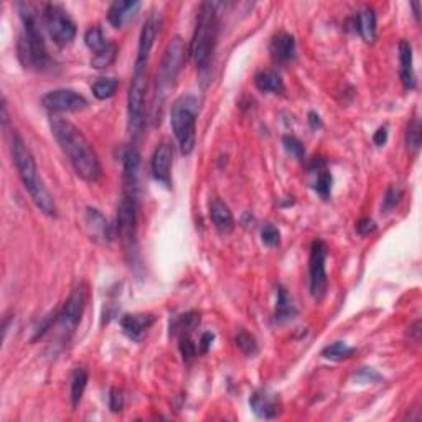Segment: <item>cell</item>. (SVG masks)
Returning <instances> with one entry per match:
<instances>
[{
	"label": "cell",
	"instance_id": "14",
	"mask_svg": "<svg viewBox=\"0 0 422 422\" xmlns=\"http://www.w3.org/2000/svg\"><path fill=\"white\" fill-rule=\"evenodd\" d=\"M157 33H159V22H157L155 17H148L144 23L142 32H140L139 38V50H137V58L134 63V71H146L148 65V58H151L152 46L155 44Z\"/></svg>",
	"mask_w": 422,
	"mask_h": 422
},
{
	"label": "cell",
	"instance_id": "13",
	"mask_svg": "<svg viewBox=\"0 0 422 422\" xmlns=\"http://www.w3.org/2000/svg\"><path fill=\"white\" fill-rule=\"evenodd\" d=\"M172 164H173V148L169 142H160L159 146L155 147L152 155V175L157 182L162 183V185L170 186L172 183V178H170V173H172Z\"/></svg>",
	"mask_w": 422,
	"mask_h": 422
},
{
	"label": "cell",
	"instance_id": "39",
	"mask_svg": "<svg viewBox=\"0 0 422 422\" xmlns=\"http://www.w3.org/2000/svg\"><path fill=\"white\" fill-rule=\"evenodd\" d=\"M58 314H50V315H46V317L44 318V320H41L40 323H38V327L35 328V335L32 336V342H37V340H40L41 336H44L46 332L50 330L51 328V325H53V322H55V317H57Z\"/></svg>",
	"mask_w": 422,
	"mask_h": 422
},
{
	"label": "cell",
	"instance_id": "46",
	"mask_svg": "<svg viewBox=\"0 0 422 422\" xmlns=\"http://www.w3.org/2000/svg\"><path fill=\"white\" fill-rule=\"evenodd\" d=\"M411 7L414 8V17H416V20H419V2H412V3H411Z\"/></svg>",
	"mask_w": 422,
	"mask_h": 422
},
{
	"label": "cell",
	"instance_id": "42",
	"mask_svg": "<svg viewBox=\"0 0 422 422\" xmlns=\"http://www.w3.org/2000/svg\"><path fill=\"white\" fill-rule=\"evenodd\" d=\"M356 378L361 379V381H365V383H368V381L373 383V381H379V379H381V376H379V374L372 368H361L360 372H358Z\"/></svg>",
	"mask_w": 422,
	"mask_h": 422
},
{
	"label": "cell",
	"instance_id": "38",
	"mask_svg": "<svg viewBox=\"0 0 422 422\" xmlns=\"http://www.w3.org/2000/svg\"><path fill=\"white\" fill-rule=\"evenodd\" d=\"M261 240L266 246H269V248H274L280 242V231L276 228L274 224L267 223L262 226L261 229Z\"/></svg>",
	"mask_w": 422,
	"mask_h": 422
},
{
	"label": "cell",
	"instance_id": "37",
	"mask_svg": "<svg viewBox=\"0 0 422 422\" xmlns=\"http://www.w3.org/2000/svg\"><path fill=\"white\" fill-rule=\"evenodd\" d=\"M178 348H180L182 358L185 363H191V361L195 360V356H197V347L191 342L190 335H180V345H178Z\"/></svg>",
	"mask_w": 422,
	"mask_h": 422
},
{
	"label": "cell",
	"instance_id": "18",
	"mask_svg": "<svg viewBox=\"0 0 422 422\" xmlns=\"http://www.w3.org/2000/svg\"><path fill=\"white\" fill-rule=\"evenodd\" d=\"M153 323L155 315L152 314H127L121 318L122 332L132 342H140Z\"/></svg>",
	"mask_w": 422,
	"mask_h": 422
},
{
	"label": "cell",
	"instance_id": "23",
	"mask_svg": "<svg viewBox=\"0 0 422 422\" xmlns=\"http://www.w3.org/2000/svg\"><path fill=\"white\" fill-rule=\"evenodd\" d=\"M310 172L315 173V185H314L315 191H317L322 198L330 197L334 178H332V173L328 172L325 160L323 159L314 160L312 165H310Z\"/></svg>",
	"mask_w": 422,
	"mask_h": 422
},
{
	"label": "cell",
	"instance_id": "36",
	"mask_svg": "<svg viewBox=\"0 0 422 422\" xmlns=\"http://www.w3.org/2000/svg\"><path fill=\"white\" fill-rule=\"evenodd\" d=\"M282 146L285 148V152H287L289 155H292L294 159L302 160L305 157L304 144H302L300 140L296 137V135H284Z\"/></svg>",
	"mask_w": 422,
	"mask_h": 422
},
{
	"label": "cell",
	"instance_id": "27",
	"mask_svg": "<svg viewBox=\"0 0 422 422\" xmlns=\"http://www.w3.org/2000/svg\"><path fill=\"white\" fill-rule=\"evenodd\" d=\"M88 386V372L84 368H76L71 374V406L76 407L83 399L84 390Z\"/></svg>",
	"mask_w": 422,
	"mask_h": 422
},
{
	"label": "cell",
	"instance_id": "16",
	"mask_svg": "<svg viewBox=\"0 0 422 422\" xmlns=\"http://www.w3.org/2000/svg\"><path fill=\"white\" fill-rule=\"evenodd\" d=\"M84 226H86V231L91 240L101 244L111 242L114 238L113 226L109 224V221L106 220V216L97 210V208L88 207L86 213H84Z\"/></svg>",
	"mask_w": 422,
	"mask_h": 422
},
{
	"label": "cell",
	"instance_id": "44",
	"mask_svg": "<svg viewBox=\"0 0 422 422\" xmlns=\"http://www.w3.org/2000/svg\"><path fill=\"white\" fill-rule=\"evenodd\" d=\"M213 340H215V335H213L211 332H207V334H203L202 340H200V349H202L203 353H207L211 347Z\"/></svg>",
	"mask_w": 422,
	"mask_h": 422
},
{
	"label": "cell",
	"instance_id": "15",
	"mask_svg": "<svg viewBox=\"0 0 422 422\" xmlns=\"http://www.w3.org/2000/svg\"><path fill=\"white\" fill-rule=\"evenodd\" d=\"M249 406L259 419H276L280 414V401L272 391L261 387L256 390L249 398Z\"/></svg>",
	"mask_w": 422,
	"mask_h": 422
},
{
	"label": "cell",
	"instance_id": "32",
	"mask_svg": "<svg viewBox=\"0 0 422 422\" xmlns=\"http://www.w3.org/2000/svg\"><path fill=\"white\" fill-rule=\"evenodd\" d=\"M84 41H86L88 48L91 50L95 55L99 53V51L109 44V40L104 37V33H102L99 25H95V27L88 28V32L84 33Z\"/></svg>",
	"mask_w": 422,
	"mask_h": 422
},
{
	"label": "cell",
	"instance_id": "22",
	"mask_svg": "<svg viewBox=\"0 0 422 422\" xmlns=\"http://www.w3.org/2000/svg\"><path fill=\"white\" fill-rule=\"evenodd\" d=\"M210 218L221 234H229L234 229V218L229 207L221 200L215 198L210 203Z\"/></svg>",
	"mask_w": 422,
	"mask_h": 422
},
{
	"label": "cell",
	"instance_id": "29",
	"mask_svg": "<svg viewBox=\"0 0 422 422\" xmlns=\"http://www.w3.org/2000/svg\"><path fill=\"white\" fill-rule=\"evenodd\" d=\"M116 57H117V45L109 40V44L106 45L99 53H96L95 57L91 58V66L96 68V70H106V68L116 61Z\"/></svg>",
	"mask_w": 422,
	"mask_h": 422
},
{
	"label": "cell",
	"instance_id": "17",
	"mask_svg": "<svg viewBox=\"0 0 422 422\" xmlns=\"http://www.w3.org/2000/svg\"><path fill=\"white\" fill-rule=\"evenodd\" d=\"M122 170H124V191L137 195L140 153L134 146H127L121 152Z\"/></svg>",
	"mask_w": 422,
	"mask_h": 422
},
{
	"label": "cell",
	"instance_id": "9",
	"mask_svg": "<svg viewBox=\"0 0 422 422\" xmlns=\"http://www.w3.org/2000/svg\"><path fill=\"white\" fill-rule=\"evenodd\" d=\"M41 20L53 44L63 48L70 45L76 37V25L68 12L58 3H45Z\"/></svg>",
	"mask_w": 422,
	"mask_h": 422
},
{
	"label": "cell",
	"instance_id": "33",
	"mask_svg": "<svg viewBox=\"0 0 422 422\" xmlns=\"http://www.w3.org/2000/svg\"><path fill=\"white\" fill-rule=\"evenodd\" d=\"M422 142V126L419 117H412L411 122L407 124L406 131V144L409 151H412L414 153L419 152Z\"/></svg>",
	"mask_w": 422,
	"mask_h": 422
},
{
	"label": "cell",
	"instance_id": "7",
	"mask_svg": "<svg viewBox=\"0 0 422 422\" xmlns=\"http://www.w3.org/2000/svg\"><path fill=\"white\" fill-rule=\"evenodd\" d=\"M137 221L139 202L137 195L124 191L117 207V234L121 238L124 249L131 256L137 253Z\"/></svg>",
	"mask_w": 422,
	"mask_h": 422
},
{
	"label": "cell",
	"instance_id": "19",
	"mask_svg": "<svg viewBox=\"0 0 422 422\" xmlns=\"http://www.w3.org/2000/svg\"><path fill=\"white\" fill-rule=\"evenodd\" d=\"M414 59H412V46L407 40L399 41V78L403 86L412 91L416 89V75H414Z\"/></svg>",
	"mask_w": 422,
	"mask_h": 422
},
{
	"label": "cell",
	"instance_id": "31",
	"mask_svg": "<svg viewBox=\"0 0 422 422\" xmlns=\"http://www.w3.org/2000/svg\"><path fill=\"white\" fill-rule=\"evenodd\" d=\"M355 352H356L355 348L349 347V345H347L345 342H335L328 345L327 348H323L322 356L332 361H342L352 356Z\"/></svg>",
	"mask_w": 422,
	"mask_h": 422
},
{
	"label": "cell",
	"instance_id": "35",
	"mask_svg": "<svg viewBox=\"0 0 422 422\" xmlns=\"http://www.w3.org/2000/svg\"><path fill=\"white\" fill-rule=\"evenodd\" d=\"M403 195H404V191L399 185H394L393 183V185L387 186L385 198H383V210H385L386 213L394 210V208L399 204L401 198H403Z\"/></svg>",
	"mask_w": 422,
	"mask_h": 422
},
{
	"label": "cell",
	"instance_id": "30",
	"mask_svg": "<svg viewBox=\"0 0 422 422\" xmlns=\"http://www.w3.org/2000/svg\"><path fill=\"white\" fill-rule=\"evenodd\" d=\"M119 81L116 78H99L93 84V95L96 99L104 101L116 95Z\"/></svg>",
	"mask_w": 422,
	"mask_h": 422
},
{
	"label": "cell",
	"instance_id": "41",
	"mask_svg": "<svg viewBox=\"0 0 422 422\" xmlns=\"http://www.w3.org/2000/svg\"><path fill=\"white\" fill-rule=\"evenodd\" d=\"M356 231L360 236H370L376 231V223L372 218H361L356 223Z\"/></svg>",
	"mask_w": 422,
	"mask_h": 422
},
{
	"label": "cell",
	"instance_id": "34",
	"mask_svg": "<svg viewBox=\"0 0 422 422\" xmlns=\"http://www.w3.org/2000/svg\"><path fill=\"white\" fill-rule=\"evenodd\" d=\"M234 342H236L238 348H240L246 356L253 358V356L258 355V352H259L258 342H256V338L249 334V332H246V330L238 332V335H236V338H234Z\"/></svg>",
	"mask_w": 422,
	"mask_h": 422
},
{
	"label": "cell",
	"instance_id": "6",
	"mask_svg": "<svg viewBox=\"0 0 422 422\" xmlns=\"http://www.w3.org/2000/svg\"><path fill=\"white\" fill-rule=\"evenodd\" d=\"M186 53H189V50H186V45L182 37H173L169 41L167 48L164 51V57H162L159 76H157L155 101L159 102L155 104V108H160L165 96H167V91L173 86L175 79L178 78L182 68L185 66Z\"/></svg>",
	"mask_w": 422,
	"mask_h": 422
},
{
	"label": "cell",
	"instance_id": "40",
	"mask_svg": "<svg viewBox=\"0 0 422 422\" xmlns=\"http://www.w3.org/2000/svg\"><path fill=\"white\" fill-rule=\"evenodd\" d=\"M109 407L113 412L122 411V407H124V396H122V391L117 390V387H113V390H111Z\"/></svg>",
	"mask_w": 422,
	"mask_h": 422
},
{
	"label": "cell",
	"instance_id": "2",
	"mask_svg": "<svg viewBox=\"0 0 422 422\" xmlns=\"http://www.w3.org/2000/svg\"><path fill=\"white\" fill-rule=\"evenodd\" d=\"M10 152L20 180H22L25 190L28 191L30 198L33 200L37 208H40V211L45 213L46 216H57V203L41 180L35 157H33L22 135L19 134V131L10 132Z\"/></svg>",
	"mask_w": 422,
	"mask_h": 422
},
{
	"label": "cell",
	"instance_id": "4",
	"mask_svg": "<svg viewBox=\"0 0 422 422\" xmlns=\"http://www.w3.org/2000/svg\"><path fill=\"white\" fill-rule=\"evenodd\" d=\"M218 3L203 2L197 15V27L190 44V57L200 71L210 68L216 41H218Z\"/></svg>",
	"mask_w": 422,
	"mask_h": 422
},
{
	"label": "cell",
	"instance_id": "45",
	"mask_svg": "<svg viewBox=\"0 0 422 422\" xmlns=\"http://www.w3.org/2000/svg\"><path fill=\"white\" fill-rule=\"evenodd\" d=\"M309 124L312 129H320L322 127V121H320V116H318L317 113H309Z\"/></svg>",
	"mask_w": 422,
	"mask_h": 422
},
{
	"label": "cell",
	"instance_id": "8",
	"mask_svg": "<svg viewBox=\"0 0 422 422\" xmlns=\"http://www.w3.org/2000/svg\"><path fill=\"white\" fill-rule=\"evenodd\" d=\"M146 95H147V70L134 71L127 93V114L132 137H140L146 124Z\"/></svg>",
	"mask_w": 422,
	"mask_h": 422
},
{
	"label": "cell",
	"instance_id": "24",
	"mask_svg": "<svg viewBox=\"0 0 422 422\" xmlns=\"http://www.w3.org/2000/svg\"><path fill=\"white\" fill-rule=\"evenodd\" d=\"M298 310L297 307L292 304V298L289 296L287 291L279 285L277 287V304H276V312H274V322L276 323H285L291 322L297 317Z\"/></svg>",
	"mask_w": 422,
	"mask_h": 422
},
{
	"label": "cell",
	"instance_id": "20",
	"mask_svg": "<svg viewBox=\"0 0 422 422\" xmlns=\"http://www.w3.org/2000/svg\"><path fill=\"white\" fill-rule=\"evenodd\" d=\"M271 55L272 59L279 65L292 61L296 58V40L289 33H277L271 41Z\"/></svg>",
	"mask_w": 422,
	"mask_h": 422
},
{
	"label": "cell",
	"instance_id": "10",
	"mask_svg": "<svg viewBox=\"0 0 422 422\" xmlns=\"http://www.w3.org/2000/svg\"><path fill=\"white\" fill-rule=\"evenodd\" d=\"M327 254L328 248L325 241L315 240L310 248L309 259V277H310V294L315 300H322L327 292Z\"/></svg>",
	"mask_w": 422,
	"mask_h": 422
},
{
	"label": "cell",
	"instance_id": "43",
	"mask_svg": "<svg viewBox=\"0 0 422 422\" xmlns=\"http://www.w3.org/2000/svg\"><path fill=\"white\" fill-rule=\"evenodd\" d=\"M373 142L376 144L378 147H383L387 142V127L386 126H381L376 132H374Z\"/></svg>",
	"mask_w": 422,
	"mask_h": 422
},
{
	"label": "cell",
	"instance_id": "1",
	"mask_svg": "<svg viewBox=\"0 0 422 422\" xmlns=\"http://www.w3.org/2000/svg\"><path fill=\"white\" fill-rule=\"evenodd\" d=\"M50 127L76 175L88 183L99 182L102 175L101 162L86 135L75 124L61 117H51Z\"/></svg>",
	"mask_w": 422,
	"mask_h": 422
},
{
	"label": "cell",
	"instance_id": "3",
	"mask_svg": "<svg viewBox=\"0 0 422 422\" xmlns=\"http://www.w3.org/2000/svg\"><path fill=\"white\" fill-rule=\"evenodd\" d=\"M17 8L23 25V33L19 41V57L25 66L46 70L51 66V59L38 23L37 7L30 2H19Z\"/></svg>",
	"mask_w": 422,
	"mask_h": 422
},
{
	"label": "cell",
	"instance_id": "26",
	"mask_svg": "<svg viewBox=\"0 0 422 422\" xmlns=\"http://www.w3.org/2000/svg\"><path fill=\"white\" fill-rule=\"evenodd\" d=\"M254 84L259 91L262 93H274V95H279V93L284 91V81L280 78V75L274 70H262L256 75Z\"/></svg>",
	"mask_w": 422,
	"mask_h": 422
},
{
	"label": "cell",
	"instance_id": "11",
	"mask_svg": "<svg viewBox=\"0 0 422 422\" xmlns=\"http://www.w3.org/2000/svg\"><path fill=\"white\" fill-rule=\"evenodd\" d=\"M86 302H88V289L84 284H79L78 287L73 289V292H71L70 297L66 298L63 309L59 310L57 315L58 325L63 332L73 334L76 328H78L81 318H83L84 309H86Z\"/></svg>",
	"mask_w": 422,
	"mask_h": 422
},
{
	"label": "cell",
	"instance_id": "5",
	"mask_svg": "<svg viewBox=\"0 0 422 422\" xmlns=\"http://www.w3.org/2000/svg\"><path fill=\"white\" fill-rule=\"evenodd\" d=\"M198 108L197 97L186 95L178 97L170 109V124L183 155H190L197 142Z\"/></svg>",
	"mask_w": 422,
	"mask_h": 422
},
{
	"label": "cell",
	"instance_id": "21",
	"mask_svg": "<svg viewBox=\"0 0 422 422\" xmlns=\"http://www.w3.org/2000/svg\"><path fill=\"white\" fill-rule=\"evenodd\" d=\"M140 2L135 0H117L108 10V20L114 28H122L129 20L137 14Z\"/></svg>",
	"mask_w": 422,
	"mask_h": 422
},
{
	"label": "cell",
	"instance_id": "12",
	"mask_svg": "<svg viewBox=\"0 0 422 422\" xmlns=\"http://www.w3.org/2000/svg\"><path fill=\"white\" fill-rule=\"evenodd\" d=\"M41 104L46 111L53 114L61 113H78L88 106L86 97L73 89H55V91L46 93L41 99Z\"/></svg>",
	"mask_w": 422,
	"mask_h": 422
},
{
	"label": "cell",
	"instance_id": "28",
	"mask_svg": "<svg viewBox=\"0 0 422 422\" xmlns=\"http://www.w3.org/2000/svg\"><path fill=\"white\" fill-rule=\"evenodd\" d=\"M200 325V314L197 312H186L185 315L177 317L172 323V334L173 335H190L191 330H195Z\"/></svg>",
	"mask_w": 422,
	"mask_h": 422
},
{
	"label": "cell",
	"instance_id": "25",
	"mask_svg": "<svg viewBox=\"0 0 422 422\" xmlns=\"http://www.w3.org/2000/svg\"><path fill=\"white\" fill-rule=\"evenodd\" d=\"M356 28L366 44H373L376 40V14L373 8L366 7L358 14Z\"/></svg>",
	"mask_w": 422,
	"mask_h": 422
}]
</instances>
